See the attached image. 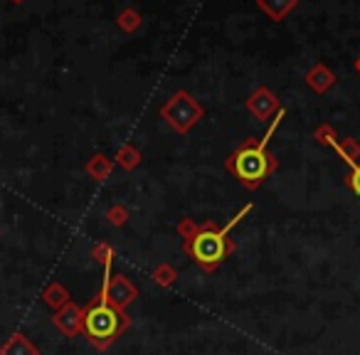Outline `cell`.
I'll return each instance as SVG.
<instances>
[{
  "instance_id": "ba28073f",
  "label": "cell",
  "mask_w": 360,
  "mask_h": 355,
  "mask_svg": "<svg viewBox=\"0 0 360 355\" xmlns=\"http://www.w3.org/2000/svg\"><path fill=\"white\" fill-rule=\"evenodd\" d=\"M306 84L311 86V89L316 91V94H326V91L333 89L335 84V75L328 70L326 65H314L309 72H306Z\"/></svg>"
},
{
  "instance_id": "9a60e30c",
  "label": "cell",
  "mask_w": 360,
  "mask_h": 355,
  "mask_svg": "<svg viewBox=\"0 0 360 355\" xmlns=\"http://www.w3.org/2000/svg\"><path fill=\"white\" fill-rule=\"evenodd\" d=\"M141 160H143L141 150L136 148V146H131V143L121 146L119 153H116V163H119L124 170H136L141 165Z\"/></svg>"
},
{
  "instance_id": "277c9868",
  "label": "cell",
  "mask_w": 360,
  "mask_h": 355,
  "mask_svg": "<svg viewBox=\"0 0 360 355\" xmlns=\"http://www.w3.org/2000/svg\"><path fill=\"white\" fill-rule=\"evenodd\" d=\"M205 116V109L198 99H193L188 91H175L163 106H160V119L175 131V134H188L198 121Z\"/></svg>"
},
{
  "instance_id": "44dd1931",
  "label": "cell",
  "mask_w": 360,
  "mask_h": 355,
  "mask_svg": "<svg viewBox=\"0 0 360 355\" xmlns=\"http://www.w3.org/2000/svg\"><path fill=\"white\" fill-rule=\"evenodd\" d=\"M345 186H348L360 200V160L355 165H350V173H348V178H345Z\"/></svg>"
},
{
  "instance_id": "7a4b0ae2",
  "label": "cell",
  "mask_w": 360,
  "mask_h": 355,
  "mask_svg": "<svg viewBox=\"0 0 360 355\" xmlns=\"http://www.w3.org/2000/svg\"><path fill=\"white\" fill-rule=\"evenodd\" d=\"M250 212H252V205H245L225 227H220V230H217L212 222L200 225V232L183 245L186 247V254L191 257L195 264H200L205 271H215L217 266H220L222 262H225L227 257L237 250V245L230 240V232L235 230V227L242 222V217H247Z\"/></svg>"
},
{
  "instance_id": "ffe728a7",
  "label": "cell",
  "mask_w": 360,
  "mask_h": 355,
  "mask_svg": "<svg viewBox=\"0 0 360 355\" xmlns=\"http://www.w3.org/2000/svg\"><path fill=\"white\" fill-rule=\"evenodd\" d=\"M200 232V225H198L195 220H191V217H186V220H180V225H178V235L183 237V240H193V237Z\"/></svg>"
},
{
  "instance_id": "6da1fadb",
  "label": "cell",
  "mask_w": 360,
  "mask_h": 355,
  "mask_svg": "<svg viewBox=\"0 0 360 355\" xmlns=\"http://www.w3.org/2000/svg\"><path fill=\"white\" fill-rule=\"evenodd\" d=\"M284 114L286 111L281 109L279 114L274 116V121H271V126L266 129V134L262 136V138H247L245 143L227 158V163H225L227 170L235 175L247 191H257V188L274 173L276 165H279L274 155L266 150V143H269V138L274 136V131L279 129Z\"/></svg>"
},
{
  "instance_id": "7c38bea8",
  "label": "cell",
  "mask_w": 360,
  "mask_h": 355,
  "mask_svg": "<svg viewBox=\"0 0 360 355\" xmlns=\"http://www.w3.org/2000/svg\"><path fill=\"white\" fill-rule=\"evenodd\" d=\"M330 148L335 150V153L340 155V160H343V163H348V165H355L358 163V158H360V143L355 138H338L335 141L333 146H330Z\"/></svg>"
},
{
  "instance_id": "7402d4cb",
  "label": "cell",
  "mask_w": 360,
  "mask_h": 355,
  "mask_svg": "<svg viewBox=\"0 0 360 355\" xmlns=\"http://www.w3.org/2000/svg\"><path fill=\"white\" fill-rule=\"evenodd\" d=\"M355 72H358V77H360V57L355 60Z\"/></svg>"
},
{
  "instance_id": "d6986e66",
  "label": "cell",
  "mask_w": 360,
  "mask_h": 355,
  "mask_svg": "<svg viewBox=\"0 0 360 355\" xmlns=\"http://www.w3.org/2000/svg\"><path fill=\"white\" fill-rule=\"evenodd\" d=\"M314 138L319 141V143H323V146H333L335 141H338V134H335V129H333V126H328V124H321L319 129L314 131Z\"/></svg>"
},
{
  "instance_id": "603a6c76",
  "label": "cell",
  "mask_w": 360,
  "mask_h": 355,
  "mask_svg": "<svg viewBox=\"0 0 360 355\" xmlns=\"http://www.w3.org/2000/svg\"><path fill=\"white\" fill-rule=\"evenodd\" d=\"M13 3H22V0H13Z\"/></svg>"
},
{
  "instance_id": "9c48e42d",
  "label": "cell",
  "mask_w": 360,
  "mask_h": 355,
  "mask_svg": "<svg viewBox=\"0 0 360 355\" xmlns=\"http://www.w3.org/2000/svg\"><path fill=\"white\" fill-rule=\"evenodd\" d=\"M257 6L264 15H269L274 22H281L296 6H299V0H257Z\"/></svg>"
},
{
  "instance_id": "e0dca14e",
  "label": "cell",
  "mask_w": 360,
  "mask_h": 355,
  "mask_svg": "<svg viewBox=\"0 0 360 355\" xmlns=\"http://www.w3.org/2000/svg\"><path fill=\"white\" fill-rule=\"evenodd\" d=\"M106 217H109V222L114 227H124L126 222H129V210H126V205L116 202V205H111L109 210H106Z\"/></svg>"
},
{
  "instance_id": "8992f818",
  "label": "cell",
  "mask_w": 360,
  "mask_h": 355,
  "mask_svg": "<svg viewBox=\"0 0 360 355\" xmlns=\"http://www.w3.org/2000/svg\"><path fill=\"white\" fill-rule=\"evenodd\" d=\"M245 106H247V111L259 121H269L271 116H276L281 111V104H279V99H276V94L266 89V86H259V89L252 91V94L247 96Z\"/></svg>"
},
{
  "instance_id": "2e32d148",
  "label": "cell",
  "mask_w": 360,
  "mask_h": 355,
  "mask_svg": "<svg viewBox=\"0 0 360 355\" xmlns=\"http://www.w3.org/2000/svg\"><path fill=\"white\" fill-rule=\"evenodd\" d=\"M150 279H153L158 286H163V289H168V286H173L175 279H178V271H175L170 264H158L153 271H150Z\"/></svg>"
},
{
  "instance_id": "4fadbf2b",
  "label": "cell",
  "mask_w": 360,
  "mask_h": 355,
  "mask_svg": "<svg viewBox=\"0 0 360 355\" xmlns=\"http://www.w3.org/2000/svg\"><path fill=\"white\" fill-rule=\"evenodd\" d=\"M42 301H45L50 309H62L65 304H70V291L60 284V281H52L45 291H42Z\"/></svg>"
},
{
  "instance_id": "3957f363",
  "label": "cell",
  "mask_w": 360,
  "mask_h": 355,
  "mask_svg": "<svg viewBox=\"0 0 360 355\" xmlns=\"http://www.w3.org/2000/svg\"><path fill=\"white\" fill-rule=\"evenodd\" d=\"M129 328V316L121 309L109 304L104 294L99 291L96 299H91L84 306V321H82V333L86 335L94 348L104 350Z\"/></svg>"
},
{
  "instance_id": "30bf717a",
  "label": "cell",
  "mask_w": 360,
  "mask_h": 355,
  "mask_svg": "<svg viewBox=\"0 0 360 355\" xmlns=\"http://www.w3.org/2000/svg\"><path fill=\"white\" fill-rule=\"evenodd\" d=\"M0 355H40V350L22 333H13L6 343L0 345Z\"/></svg>"
},
{
  "instance_id": "52a82bcc",
  "label": "cell",
  "mask_w": 360,
  "mask_h": 355,
  "mask_svg": "<svg viewBox=\"0 0 360 355\" xmlns=\"http://www.w3.org/2000/svg\"><path fill=\"white\" fill-rule=\"evenodd\" d=\"M82 321H84V309L77 304H65L62 309L55 311L52 316V323L57 325V330L67 335V338H75L77 333H82Z\"/></svg>"
},
{
  "instance_id": "5bb4252c",
  "label": "cell",
  "mask_w": 360,
  "mask_h": 355,
  "mask_svg": "<svg viewBox=\"0 0 360 355\" xmlns=\"http://www.w3.org/2000/svg\"><path fill=\"white\" fill-rule=\"evenodd\" d=\"M141 22H143V18H141V13L136 11V8H124V11L116 15V25H119V30H124L126 35H134L141 27Z\"/></svg>"
},
{
  "instance_id": "5b68a950",
  "label": "cell",
  "mask_w": 360,
  "mask_h": 355,
  "mask_svg": "<svg viewBox=\"0 0 360 355\" xmlns=\"http://www.w3.org/2000/svg\"><path fill=\"white\" fill-rule=\"evenodd\" d=\"M101 294L109 299L111 306H116V309L124 311L129 304H134L136 296H139V289H136V284L129 279V276L124 274H111V266H106L104 269V284H101Z\"/></svg>"
},
{
  "instance_id": "8fae6325",
  "label": "cell",
  "mask_w": 360,
  "mask_h": 355,
  "mask_svg": "<svg viewBox=\"0 0 360 355\" xmlns=\"http://www.w3.org/2000/svg\"><path fill=\"white\" fill-rule=\"evenodd\" d=\"M111 168H114V163H111L104 153L91 155L89 163H86V173H89V178H91V181H96V183H104L106 178L111 175Z\"/></svg>"
},
{
  "instance_id": "ac0fdd59",
  "label": "cell",
  "mask_w": 360,
  "mask_h": 355,
  "mask_svg": "<svg viewBox=\"0 0 360 355\" xmlns=\"http://www.w3.org/2000/svg\"><path fill=\"white\" fill-rule=\"evenodd\" d=\"M91 257H94L96 264H101L106 269V266H111V259H114V250H111V245L101 242V245H96L94 250H91Z\"/></svg>"
}]
</instances>
